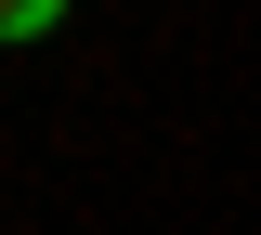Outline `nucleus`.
Instances as JSON below:
<instances>
[{"label":"nucleus","mask_w":261,"mask_h":235,"mask_svg":"<svg viewBox=\"0 0 261 235\" xmlns=\"http://www.w3.org/2000/svg\"><path fill=\"white\" fill-rule=\"evenodd\" d=\"M65 27V0H0V39H53Z\"/></svg>","instance_id":"1"}]
</instances>
